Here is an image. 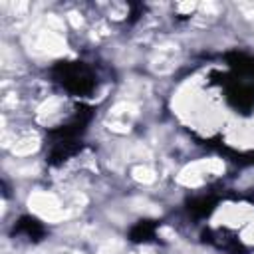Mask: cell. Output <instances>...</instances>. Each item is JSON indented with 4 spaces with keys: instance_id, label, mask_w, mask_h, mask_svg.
<instances>
[{
    "instance_id": "6da1fadb",
    "label": "cell",
    "mask_w": 254,
    "mask_h": 254,
    "mask_svg": "<svg viewBox=\"0 0 254 254\" xmlns=\"http://www.w3.org/2000/svg\"><path fill=\"white\" fill-rule=\"evenodd\" d=\"M54 71L58 81L71 93H87L93 89V73L83 64H60Z\"/></svg>"
},
{
    "instance_id": "7a4b0ae2",
    "label": "cell",
    "mask_w": 254,
    "mask_h": 254,
    "mask_svg": "<svg viewBox=\"0 0 254 254\" xmlns=\"http://www.w3.org/2000/svg\"><path fill=\"white\" fill-rule=\"evenodd\" d=\"M16 230L22 232V234H26V236L32 238V240H40V236H44V228H42V224H40L36 218H30V216L20 218Z\"/></svg>"
},
{
    "instance_id": "3957f363",
    "label": "cell",
    "mask_w": 254,
    "mask_h": 254,
    "mask_svg": "<svg viewBox=\"0 0 254 254\" xmlns=\"http://www.w3.org/2000/svg\"><path fill=\"white\" fill-rule=\"evenodd\" d=\"M155 232V224L149 220H141L133 230H131V238L133 240H149Z\"/></svg>"
},
{
    "instance_id": "277c9868",
    "label": "cell",
    "mask_w": 254,
    "mask_h": 254,
    "mask_svg": "<svg viewBox=\"0 0 254 254\" xmlns=\"http://www.w3.org/2000/svg\"><path fill=\"white\" fill-rule=\"evenodd\" d=\"M190 210H192V212H198V214H206V212L210 210V202H208V198L202 196V198L194 200L192 206H190Z\"/></svg>"
}]
</instances>
